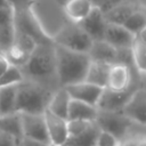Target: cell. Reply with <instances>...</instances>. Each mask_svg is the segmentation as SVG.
<instances>
[{
    "label": "cell",
    "mask_w": 146,
    "mask_h": 146,
    "mask_svg": "<svg viewBox=\"0 0 146 146\" xmlns=\"http://www.w3.org/2000/svg\"><path fill=\"white\" fill-rule=\"evenodd\" d=\"M120 146H138V141L136 140H131V139H127L120 143Z\"/></svg>",
    "instance_id": "37"
},
{
    "label": "cell",
    "mask_w": 146,
    "mask_h": 146,
    "mask_svg": "<svg viewBox=\"0 0 146 146\" xmlns=\"http://www.w3.org/2000/svg\"><path fill=\"white\" fill-rule=\"evenodd\" d=\"M23 80H24V75H23L21 68L10 65L8 67V70L0 76V87L18 84Z\"/></svg>",
    "instance_id": "28"
},
{
    "label": "cell",
    "mask_w": 146,
    "mask_h": 146,
    "mask_svg": "<svg viewBox=\"0 0 146 146\" xmlns=\"http://www.w3.org/2000/svg\"><path fill=\"white\" fill-rule=\"evenodd\" d=\"M136 38H137V39H139L140 41H143V42H145V43H146V26H145V27H144V29L138 33V35H137Z\"/></svg>",
    "instance_id": "38"
},
{
    "label": "cell",
    "mask_w": 146,
    "mask_h": 146,
    "mask_svg": "<svg viewBox=\"0 0 146 146\" xmlns=\"http://www.w3.org/2000/svg\"><path fill=\"white\" fill-rule=\"evenodd\" d=\"M15 41V26L14 23L0 26V52L6 54Z\"/></svg>",
    "instance_id": "27"
},
{
    "label": "cell",
    "mask_w": 146,
    "mask_h": 146,
    "mask_svg": "<svg viewBox=\"0 0 146 146\" xmlns=\"http://www.w3.org/2000/svg\"><path fill=\"white\" fill-rule=\"evenodd\" d=\"M144 10H145V13H146V8H144Z\"/></svg>",
    "instance_id": "45"
},
{
    "label": "cell",
    "mask_w": 146,
    "mask_h": 146,
    "mask_svg": "<svg viewBox=\"0 0 146 146\" xmlns=\"http://www.w3.org/2000/svg\"><path fill=\"white\" fill-rule=\"evenodd\" d=\"M70 103H71V96L68 95L67 90L64 87H60L52 92L51 98L48 103L47 110H49L51 113L67 120Z\"/></svg>",
    "instance_id": "21"
},
{
    "label": "cell",
    "mask_w": 146,
    "mask_h": 146,
    "mask_svg": "<svg viewBox=\"0 0 146 146\" xmlns=\"http://www.w3.org/2000/svg\"><path fill=\"white\" fill-rule=\"evenodd\" d=\"M17 146H22V145H21V141H19L18 144H17Z\"/></svg>",
    "instance_id": "43"
},
{
    "label": "cell",
    "mask_w": 146,
    "mask_h": 146,
    "mask_svg": "<svg viewBox=\"0 0 146 146\" xmlns=\"http://www.w3.org/2000/svg\"><path fill=\"white\" fill-rule=\"evenodd\" d=\"M29 9L50 40H54L56 34L70 22L64 14L63 6L56 0H33Z\"/></svg>",
    "instance_id": "3"
},
{
    "label": "cell",
    "mask_w": 146,
    "mask_h": 146,
    "mask_svg": "<svg viewBox=\"0 0 146 146\" xmlns=\"http://www.w3.org/2000/svg\"><path fill=\"white\" fill-rule=\"evenodd\" d=\"M15 43H17L18 46H21L22 48H24L25 50L33 52V50L36 48L38 43L27 34H24L22 32H18L15 30Z\"/></svg>",
    "instance_id": "29"
},
{
    "label": "cell",
    "mask_w": 146,
    "mask_h": 146,
    "mask_svg": "<svg viewBox=\"0 0 146 146\" xmlns=\"http://www.w3.org/2000/svg\"><path fill=\"white\" fill-rule=\"evenodd\" d=\"M111 65L112 64L90 59V64H89L84 81L105 89L106 88V83H107V76H108V71H110Z\"/></svg>",
    "instance_id": "19"
},
{
    "label": "cell",
    "mask_w": 146,
    "mask_h": 146,
    "mask_svg": "<svg viewBox=\"0 0 146 146\" xmlns=\"http://www.w3.org/2000/svg\"><path fill=\"white\" fill-rule=\"evenodd\" d=\"M21 71L25 80L35 82L50 91L60 88L57 78L54 42L38 44L31 54L29 62Z\"/></svg>",
    "instance_id": "1"
},
{
    "label": "cell",
    "mask_w": 146,
    "mask_h": 146,
    "mask_svg": "<svg viewBox=\"0 0 146 146\" xmlns=\"http://www.w3.org/2000/svg\"><path fill=\"white\" fill-rule=\"evenodd\" d=\"M18 143L13 136L0 130V146H17Z\"/></svg>",
    "instance_id": "32"
},
{
    "label": "cell",
    "mask_w": 146,
    "mask_h": 146,
    "mask_svg": "<svg viewBox=\"0 0 146 146\" xmlns=\"http://www.w3.org/2000/svg\"><path fill=\"white\" fill-rule=\"evenodd\" d=\"M104 40L115 49H131L136 35L130 33L123 25L107 23Z\"/></svg>",
    "instance_id": "15"
},
{
    "label": "cell",
    "mask_w": 146,
    "mask_h": 146,
    "mask_svg": "<svg viewBox=\"0 0 146 146\" xmlns=\"http://www.w3.org/2000/svg\"><path fill=\"white\" fill-rule=\"evenodd\" d=\"M97 113H98V108L96 106H91L89 104L71 98L68 113H67V121H74V120L95 121L97 117Z\"/></svg>",
    "instance_id": "20"
},
{
    "label": "cell",
    "mask_w": 146,
    "mask_h": 146,
    "mask_svg": "<svg viewBox=\"0 0 146 146\" xmlns=\"http://www.w3.org/2000/svg\"><path fill=\"white\" fill-rule=\"evenodd\" d=\"M55 56L57 78L60 87L84 81L90 64L88 54L73 51L55 44Z\"/></svg>",
    "instance_id": "2"
},
{
    "label": "cell",
    "mask_w": 146,
    "mask_h": 146,
    "mask_svg": "<svg viewBox=\"0 0 146 146\" xmlns=\"http://www.w3.org/2000/svg\"><path fill=\"white\" fill-rule=\"evenodd\" d=\"M123 26L133 35H138V33L146 26V13L144 8H138L135 10L130 17L124 22Z\"/></svg>",
    "instance_id": "26"
},
{
    "label": "cell",
    "mask_w": 146,
    "mask_h": 146,
    "mask_svg": "<svg viewBox=\"0 0 146 146\" xmlns=\"http://www.w3.org/2000/svg\"><path fill=\"white\" fill-rule=\"evenodd\" d=\"M19 115L22 122L23 138H30L46 144H50L43 113L42 114L19 113Z\"/></svg>",
    "instance_id": "9"
},
{
    "label": "cell",
    "mask_w": 146,
    "mask_h": 146,
    "mask_svg": "<svg viewBox=\"0 0 146 146\" xmlns=\"http://www.w3.org/2000/svg\"><path fill=\"white\" fill-rule=\"evenodd\" d=\"M9 66H10V64H9L6 55H3V54L0 52V76L8 70Z\"/></svg>",
    "instance_id": "35"
},
{
    "label": "cell",
    "mask_w": 146,
    "mask_h": 146,
    "mask_svg": "<svg viewBox=\"0 0 146 146\" xmlns=\"http://www.w3.org/2000/svg\"><path fill=\"white\" fill-rule=\"evenodd\" d=\"M21 145L22 146H49L50 144H46V143L34 140V139H30V138H23L21 140Z\"/></svg>",
    "instance_id": "34"
},
{
    "label": "cell",
    "mask_w": 146,
    "mask_h": 146,
    "mask_svg": "<svg viewBox=\"0 0 146 146\" xmlns=\"http://www.w3.org/2000/svg\"><path fill=\"white\" fill-rule=\"evenodd\" d=\"M56 1H57L59 5H62V6H63V5L65 3V1H66V0H56Z\"/></svg>",
    "instance_id": "42"
},
{
    "label": "cell",
    "mask_w": 146,
    "mask_h": 146,
    "mask_svg": "<svg viewBox=\"0 0 146 146\" xmlns=\"http://www.w3.org/2000/svg\"><path fill=\"white\" fill-rule=\"evenodd\" d=\"M78 25L91 38L92 41L104 40V33L107 26V21L103 10L99 7L95 6L90 14L80 23H78Z\"/></svg>",
    "instance_id": "12"
},
{
    "label": "cell",
    "mask_w": 146,
    "mask_h": 146,
    "mask_svg": "<svg viewBox=\"0 0 146 146\" xmlns=\"http://www.w3.org/2000/svg\"><path fill=\"white\" fill-rule=\"evenodd\" d=\"M138 88H140V86L138 84V82H136L128 90L120 91V92L104 89L103 95L97 105V108L103 110V111H121L123 108V106L128 103V100L130 99L132 94Z\"/></svg>",
    "instance_id": "13"
},
{
    "label": "cell",
    "mask_w": 146,
    "mask_h": 146,
    "mask_svg": "<svg viewBox=\"0 0 146 146\" xmlns=\"http://www.w3.org/2000/svg\"><path fill=\"white\" fill-rule=\"evenodd\" d=\"M49 146H56V145H51V144H50V145H49Z\"/></svg>",
    "instance_id": "44"
},
{
    "label": "cell",
    "mask_w": 146,
    "mask_h": 146,
    "mask_svg": "<svg viewBox=\"0 0 146 146\" xmlns=\"http://www.w3.org/2000/svg\"><path fill=\"white\" fill-rule=\"evenodd\" d=\"M138 8H140V6L135 0H124L105 11L104 15L107 23L123 25L124 22L130 17V15Z\"/></svg>",
    "instance_id": "17"
},
{
    "label": "cell",
    "mask_w": 146,
    "mask_h": 146,
    "mask_svg": "<svg viewBox=\"0 0 146 146\" xmlns=\"http://www.w3.org/2000/svg\"><path fill=\"white\" fill-rule=\"evenodd\" d=\"M135 73H138L135 67L123 64V63H114L111 65L107 76L106 88L111 91H124L132 87L137 81L135 78ZM139 74V73H138Z\"/></svg>",
    "instance_id": "8"
},
{
    "label": "cell",
    "mask_w": 146,
    "mask_h": 146,
    "mask_svg": "<svg viewBox=\"0 0 146 146\" xmlns=\"http://www.w3.org/2000/svg\"><path fill=\"white\" fill-rule=\"evenodd\" d=\"M92 3H94V6H97V7H99L100 6V3L104 1V0H90Z\"/></svg>",
    "instance_id": "40"
},
{
    "label": "cell",
    "mask_w": 146,
    "mask_h": 146,
    "mask_svg": "<svg viewBox=\"0 0 146 146\" xmlns=\"http://www.w3.org/2000/svg\"><path fill=\"white\" fill-rule=\"evenodd\" d=\"M14 23V9L0 8V26H5Z\"/></svg>",
    "instance_id": "31"
},
{
    "label": "cell",
    "mask_w": 146,
    "mask_h": 146,
    "mask_svg": "<svg viewBox=\"0 0 146 146\" xmlns=\"http://www.w3.org/2000/svg\"><path fill=\"white\" fill-rule=\"evenodd\" d=\"M144 75H146V73H145V74H144Z\"/></svg>",
    "instance_id": "46"
},
{
    "label": "cell",
    "mask_w": 146,
    "mask_h": 146,
    "mask_svg": "<svg viewBox=\"0 0 146 146\" xmlns=\"http://www.w3.org/2000/svg\"><path fill=\"white\" fill-rule=\"evenodd\" d=\"M18 84L0 87V116L17 113L16 104Z\"/></svg>",
    "instance_id": "22"
},
{
    "label": "cell",
    "mask_w": 146,
    "mask_h": 146,
    "mask_svg": "<svg viewBox=\"0 0 146 146\" xmlns=\"http://www.w3.org/2000/svg\"><path fill=\"white\" fill-rule=\"evenodd\" d=\"M54 43L66 49L88 54L92 40L91 38L75 23L68 22L54 38Z\"/></svg>",
    "instance_id": "5"
},
{
    "label": "cell",
    "mask_w": 146,
    "mask_h": 146,
    "mask_svg": "<svg viewBox=\"0 0 146 146\" xmlns=\"http://www.w3.org/2000/svg\"><path fill=\"white\" fill-rule=\"evenodd\" d=\"M95 122L100 130L112 133L120 141H122L132 121L128 119L121 111L98 110Z\"/></svg>",
    "instance_id": "6"
},
{
    "label": "cell",
    "mask_w": 146,
    "mask_h": 146,
    "mask_svg": "<svg viewBox=\"0 0 146 146\" xmlns=\"http://www.w3.org/2000/svg\"><path fill=\"white\" fill-rule=\"evenodd\" d=\"M94 7L90 0H66L63 5V10L71 23L78 24L90 14Z\"/></svg>",
    "instance_id": "16"
},
{
    "label": "cell",
    "mask_w": 146,
    "mask_h": 146,
    "mask_svg": "<svg viewBox=\"0 0 146 146\" xmlns=\"http://www.w3.org/2000/svg\"><path fill=\"white\" fill-rule=\"evenodd\" d=\"M121 112L131 121L146 123V89L138 88Z\"/></svg>",
    "instance_id": "14"
},
{
    "label": "cell",
    "mask_w": 146,
    "mask_h": 146,
    "mask_svg": "<svg viewBox=\"0 0 146 146\" xmlns=\"http://www.w3.org/2000/svg\"><path fill=\"white\" fill-rule=\"evenodd\" d=\"M88 55L91 60L104 62L108 64H114L117 60V49L112 47L105 40L92 41Z\"/></svg>",
    "instance_id": "18"
},
{
    "label": "cell",
    "mask_w": 146,
    "mask_h": 146,
    "mask_svg": "<svg viewBox=\"0 0 146 146\" xmlns=\"http://www.w3.org/2000/svg\"><path fill=\"white\" fill-rule=\"evenodd\" d=\"M52 92L35 82L24 79L18 84L16 112L42 114L48 106Z\"/></svg>",
    "instance_id": "4"
},
{
    "label": "cell",
    "mask_w": 146,
    "mask_h": 146,
    "mask_svg": "<svg viewBox=\"0 0 146 146\" xmlns=\"http://www.w3.org/2000/svg\"><path fill=\"white\" fill-rule=\"evenodd\" d=\"M131 54L135 70L140 75H144L146 73V43L136 38L131 47Z\"/></svg>",
    "instance_id": "24"
},
{
    "label": "cell",
    "mask_w": 146,
    "mask_h": 146,
    "mask_svg": "<svg viewBox=\"0 0 146 146\" xmlns=\"http://www.w3.org/2000/svg\"><path fill=\"white\" fill-rule=\"evenodd\" d=\"M32 52L25 50L24 48H22L21 46H18L17 43H13V46L9 48V50L5 54L9 64L13 66H16L18 68H22L26 65V63L30 59Z\"/></svg>",
    "instance_id": "25"
},
{
    "label": "cell",
    "mask_w": 146,
    "mask_h": 146,
    "mask_svg": "<svg viewBox=\"0 0 146 146\" xmlns=\"http://www.w3.org/2000/svg\"><path fill=\"white\" fill-rule=\"evenodd\" d=\"M14 26L16 31L27 34L38 44L52 42V40H50L43 33V31L41 30L40 25L38 24L36 19L34 18L29 8L14 10Z\"/></svg>",
    "instance_id": "7"
},
{
    "label": "cell",
    "mask_w": 146,
    "mask_h": 146,
    "mask_svg": "<svg viewBox=\"0 0 146 146\" xmlns=\"http://www.w3.org/2000/svg\"><path fill=\"white\" fill-rule=\"evenodd\" d=\"M0 8H11L7 0H0Z\"/></svg>",
    "instance_id": "39"
},
{
    "label": "cell",
    "mask_w": 146,
    "mask_h": 146,
    "mask_svg": "<svg viewBox=\"0 0 146 146\" xmlns=\"http://www.w3.org/2000/svg\"><path fill=\"white\" fill-rule=\"evenodd\" d=\"M138 146H146V140L139 141V143H138Z\"/></svg>",
    "instance_id": "41"
},
{
    "label": "cell",
    "mask_w": 146,
    "mask_h": 146,
    "mask_svg": "<svg viewBox=\"0 0 146 146\" xmlns=\"http://www.w3.org/2000/svg\"><path fill=\"white\" fill-rule=\"evenodd\" d=\"M43 116H44L46 128H47L50 144L56 145V146H62L70 137L68 121L66 119H63V117L51 113L47 108L43 112Z\"/></svg>",
    "instance_id": "10"
},
{
    "label": "cell",
    "mask_w": 146,
    "mask_h": 146,
    "mask_svg": "<svg viewBox=\"0 0 146 146\" xmlns=\"http://www.w3.org/2000/svg\"><path fill=\"white\" fill-rule=\"evenodd\" d=\"M120 143L115 136L103 130L99 131L96 139V146H120Z\"/></svg>",
    "instance_id": "30"
},
{
    "label": "cell",
    "mask_w": 146,
    "mask_h": 146,
    "mask_svg": "<svg viewBox=\"0 0 146 146\" xmlns=\"http://www.w3.org/2000/svg\"><path fill=\"white\" fill-rule=\"evenodd\" d=\"M62 146H80V144H79V141H78L75 138L68 137V139H67Z\"/></svg>",
    "instance_id": "36"
},
{
    "label": "cell",
    "mask_w": 146,
    "mask_h": 146,
    "mask_svg": "<svg viewBox=\"0 0 146 146\" xmlns=\"http://www.w3.org/2000/svg\"><path fill=\"white\" fill-rule=\"evenodd\" d=\"M8 3L10 5V7L14 10H19V9H24V8H29L30 3L33 0H7Z\"/></svg>",
    "instance_id": "33"
},
{
    "label": "cell",
    "mask_w": 146,
    "mask_h": 146,
    "mask_svg": "<svg viewBox=\"0 0 146 146\" xmlns=\"http://www.w3.org/2000/svg\"><path fill=\"white\" fill-rule=\"evenodd\" d=\"M0 130L13 136L17 141H21L23 139V131L19 113L0 116Z\"/></svg>",
    "instance_id": "23"
},
{
    "label": "cell",
    "mask_w": 146,
    "mask_h": 146,
    "mask_svg": "<svg viewBox=\"0 0 146 146\" xmlns=\"http://www.w3.org/2000/svg\"><path fill=\"white\" fill-rule=\"evenodd\" d=\"M64 88L67 90V92L72 99L80 100L82 103H86V104H89V105L96 106V107H97L99 99L104 91V88L88 83L86 81L73 83V84L66 86Z\"/></svg>",
    "instance_id": "11"
}]
</instances>
